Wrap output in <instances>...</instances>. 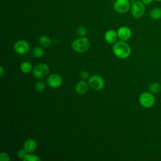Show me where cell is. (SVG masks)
<instances>
[{
    "label": "cell",
    "instance_id": "cell-2",
    "mask_svg": "<svg viewBox=\"0 0 161 161\" xmlns=\"http://www.w3.org/2000/svg\"><path fill=\"white\" fill-rule=\"evenodd\" d=\"M90 47L89 39L85 36H80L74 40L72 43V49L78 53H83L88 50Z\"/></svg>",
    "mask_w": 161,
    "mask_h": 161
},
{
    "label": "cell",
    "instance_id": "cell-27",
    "mask_svg": "<svg viewBox=\"0 0 161 161\" xmlns=\"http://www.w3.org/2000/svg\"><path fill=\"white\" fill-rule=\"evenodd\" d=\"M156 1H158V2H161V0H155Z\"/></svg>",
    "mask_w": 161,
    "mask_h": 161
},
{
    "label": "cell",
    "instance_id": "cell-14",
    "mask_svg": "<svg viewBox=\"0 0 161 161\" xmlns=\"http://www.w3.org/2000/svg\"><path fill=\"white\" fill-rule=\"evenodd\" d=\"M149 16L152 20H158L161 18V8L156 7L153 8L149 13Z\"/></svg>",
    "mask_w": 161,
    "mask_h": 161
},
{
    "label": "cell",
    "instance_id": "cell-1",
    "mask_svg": "<svg viewBox=\"0 0 161 161\" xmlns=\"http://www.w3.org/2000/svg\"><path fill=\"white\" fill-rule=\"evenodd\" d=\"M114 54L118 58L124 59L128 58L131 53L130 46L123 41L115 42L113 47Z\"/></svg>",
    "mask_w": 161,
    "mask_h": 161
},
{
    "label": "cell",
    "instance_id": "cell-7",
    "mask_svg": "<svg viewBox=\"0 0 161 161\" xmlns=\"http://www.w3.org/2000/svg\"><path fill=\"white\" fill-rule=\"evenodd\" d=\"M49 72V67L45 64H40L36 65L33 69V74L34 76L38 79L45 77Z\"/></svg>",
    "mask_w": 161,
    "mask_h": 161
},
{
    "label": "cell",
    "instance_id": "cell-3",
    "mask_svg": "<svg viewBox=\"0 0 161 161\" xmlns=\"http://www.w3.org/2000/svg\"><path fill=\"white\" fill-rule=\"evenodd\" d=\"M131 13L135 18H142L145 11V4L139 0H133L131 4Z\"/></svg>",
    "mask_w": 161,
    "mask_h": 161
},
{
    "label": "cell",
    "instance_id": "cell-5",
    "mask_svg": "<svg viewBox=\"0 0 161 161\" xmlns=\"http://www.w3.org/2000/svg\"><path fill=\"white\" fill-rule=\"evenodd\" d=\"M88 84L94 91H99L104 87V82L101 76L98 75H93L89 78Z\"/></svg>",
    "mask_w": 161,
    "mask_h": 161
},
{
    "label": "cell",
    "instance_id": "cell-10",
    "mask_svg": "<svg viewBox=\"0 0 161 161\" xmlns=\"http://www.w3.org/2000/svg\"><path fill=\"white\" fill-rule=\"evenodd\" d=\"M118 36L119 39L123 41L128 40L131 36V29L126 26L120 27L117 31Z\"/></svg>",
    "mask_w": 161,
    "mask_h": 161
},
{
    "label": "cell",
    "instance_id": "cell-23",
    "mask_svg": "<svg viewBox=\"0 0 161 161\" xmlns=\"http://www.w3.org/2000/svg\"><path fill=\"white\" fill-rule=\"evenodd\" d=\"M10 160V157L9 155L5 153V152H2L0 154V160L1 161H9Z\"/></svg>",
    "mask_w": 161,
    "mask_h": 161
},
{
    "label": "cell",
    "instance_id": "cell-15",
    "mask_svg": "<svg viewBox=\"0 0 161 161\" xmlns=\"http://www.w3.org/2000/svg\"><path fill=\"white\" fill-rule=\"evenodd\" d=\"M39 43L44 47L48 48L50 47L52 42L50 38L47 35H42L39 38Z\"/></svg>",
    "mask_w": 161,
    "mask_h": 161
},
{
    "label": "cell",
    "instance_id": "cell-21",
    "mask_svg": "<svg viewBox=\"0 0 161 161\" xmlns=\"http://www.w3.org/2000/svg\"><path fill=\"white\" fill-rule=\"evenodd\" d=\"M77 33L80 36H85L87 34V29L84 26H79L77 29Z\"/></svg>",
    "mask_w": 161,
    "mask_h": 161
},
{
    "label": "cell",
    "instance_id": "cell-25",
    "mask_svg": "<svg viewBox=\"0 0 161 161\" xmlns=\"http://www.w3.org/2000/svg\"><path fill=\"white\" fill-rule=\"evenodd\" d=\"M153 0H142V3L145 4V5H149L150 4Z\"/></svg>",
    "mask_w": 161,
    "mask_h": 161
},
{
    "label": "cell",
    "instance_id": "cell-19",
    "mask_svg": "<svg viewBox=\"0 0 161 161\" xmlns=\"http://www.w3.org/2000/svg\"><path fill=\"white\" fill-rule=\"evenodd\" d=\"M41 159L37 155L31 154V153H27L25 157L23 158L24 161H40Z\"/></svg>",
    "mask_w": 161,
    "mask_h": 161
},
{
    "label": "cell",
    "instance_id": "cell-4",
    "mask_svg": "<svg viewBox=\"0 0 161 161\" xmlns=\"http://www.w3.org/2000/svg\"><path fill=\"white\" fill-rule=\"evenodd\" d=\"M140 104L145 108H152L155 102V99L151 92H142L138 98Z\"/></svg>",
    "mask_w": 161,
    "mask_h": 161
},
{
    "label": "cell",
    "instance_id": "cell-20",
    "mask_svg": "<svg viewBox=\"0 0 161 161\" xmlns=\"http://www.w3.org/2000/svg\"><path fill=\"white\" fill-rule=\"evenodd\" d=\"M46 87L45 83L42 80H39L35 84V89L38 92L43 91Z\"/></svg>",
    "mask_w": 161,
    "mask_h": 161
},
{
    "label": "cell",
    "instance_id": "cell-26",
    "mask_svg": "<svg viewBox=\"0 0 161 161\" xmlns=\"http://www.w3.org/2000/svg\"><path fill=\"white\" fill-rule=\"evenodd\" d=\"M0 72H1V75H0V77H1L3 75V73H4V69H3V68L2 66L0 67Z\"/></svg>",
    "mask_w": 161,
    "mask_h": 161
},
{
    "label": "cell",
    "instance_id": "cell-12",
    "mask_svg": "<svg viewBox=\"0 0 161 161\" xmlns=\"http://www.w3.org/2000/svg\"><path fill=\"white\" fill-rule=\"evenodd\" d=\"M118 37L117 32L114 30H108L104 35V38L107 43L109 44H113L115 43L117 40V38Z\"/></svg>",
    "mask_w": 161,
    "mask_h": 161
},
{
    "label": "cell",
    "instance_id": "cell-6",
    "mask_svg": "<svg viewBox=\"0 0 161 161\" xmlns=\"http://www.w3.org/2000/svg\"><path fill=\"white\" fill-rule=\"evenodd\" d=\"M131 8V3L129 0H115L113 8L114 10L119 14L127 13Z\"/></svg>",
    "mask_w": 161,
    "mask_h": 161
},
{
    "label": "cell",
    "instance_id": "cell-8",
    "mask_svg": "<svg viewBox=\"0 0 161 161\" xmlns=\"http://www.w3.org/2000/svg\"><path fill=\"white\" fill-rule=\"evenodd\" d=\"M13 49L14 52L18 54H25L29 52L30 45L25 40H19L15 42Z\"/></svg>",
    "mask_w": 161,
    "mask_h": 161
},
{
    "label": "cell",
    "instance_id": "cell-9",
    "mask_svg": "<svg viewBox=\"0 0 161 161\" xmlns=\"http://www.w3.org/2000/svg\"><path fill=\"white\" fill-rule=\"evenodd\" d=\"M47 82L50 87L52 88H57L62 85V78L58 74H52L48 77Z\"/></svg>",
    "mask_w": 161,
    "mask_h": 161
},
{
    "label": "cell",
    "instance_id": "cell-13",
    "mask_svg": "<svg viewBox=\"0 0 161 161\" xmlns=\"http://www.w3.org/2000/svg\"><path fill=\"white\" fill-rule=\"evenodd\" d=\"M88 86L89 84L86 82L84 80L79 81L75 86V91L78 94H84L88 91Z\"/></svg>",
    "mask_w": 161,
    "mask_h": 161
},
{
    "label": "cell",
    "instance_id": "cell-17",
    "mask_svg": "<svg viewBox=\"0 0 161 161\" xmlns=\"http://www.w3.org/2000/svg\"><path fill=\"white\" fill-rule=\"evenodd\" d=\"M21 70L25 74H28L32 70V65L29 62H23L20 65Z\"/></svg>",
    "mask_w": 161,
    "mask_h": 161
},
{
    "label": "cell",
    "instance_id": "cell-22",
    "mask_svg": "<svg viewBox=\"0 0 161 161\" xmlns=\"http://www.w3.org/2000/svg\"><path fill=\"white\" fill-rule=\"evenodd\" d=\"M27 153H28L25 151V150L24 148L20 149V150H19L18 152V157H19V158L23 160V158L25 157V156L26 155Z\"/></svg>",
    "mask_w": 161,
    "mask_h": 161
},
{
    "label": "cell",
    "instance_id": "cell-11",
    "mask_svg": "<svg viewBox=\"0 0 161 161\" xmlns=\"http://www.w3.org/2000/svg\"><path fill=\"white\" fill-rule=\"evenodd\" d=\"M36 141L33 138H29L26 140L24 144H23V148L25 150V151L28 153H32L35 150L36 148Z\"/></svg>",
    "mask_w": 161,
    "mask_h": 161
},
{
    "label": "cell",
    "instance_id": "cell-18",
    "mask_svg": "<svg viewBox=\"0 0 161 161\" xmlns=\"http://www.w3.org/2000/svg\"><path fill=\"white\" fill-rule=\"evenodd\" d=\"M32 53H33V55L35 57H36V58H39V57H41L44 54V51L40 47H35L33 48V50H32Z\"/></svg>",
    "mask_w": 161,
    "mask_h": 161
},
{
    "label": "cell",
    "instance_id": "cell-24",
    "mask_svg": "<svg viewBox=\"0 0 161 161\" xmlns=\"http://www.w3.org/2000/svg\"><path fill=\"white\" fill-rule=\"evenodd\" d=\"M79 75H80V77L81 79H82V80H86V79H87L89 78V73H88L87 71H86V70H82V71L80 72Z\"/></svg>",
    "mask_w": 161,
    "mask_h": 161
},
{
    "label": "cell",
    "instance_id": "cell-16",
    "mask_svg": "<svg viewBox=\"0 0 161 161\" xmlns=\"http://www.w3.org/2000/svg\"><path fill=\"white\" fill-rule=\"evenodd\" d=\"M149 90L153 94H157L161 91V84L158 82H154L149 86Z\"/></svg>",
    "mask_w": 161,
    "mask_h": 161
}]
</instances>
